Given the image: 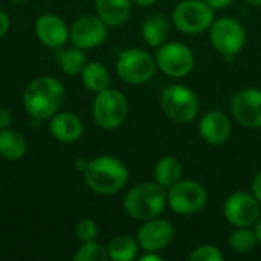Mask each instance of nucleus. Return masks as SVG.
<instances>
[{
	"instance_id": "obj_1",
	"label": "nucleus",
	"mask_w": 261,
	"mask_h": 261,
	"mask_svg": "<svg viewBox=\"0 0 261 261\" xmlns=\"http://www.w3.org/2000/svg\"><path fill=\"white\" fill-rule=\"evenodd\" d=\"M63 101L64 86L50 75L32 80L23 92V106L26 112L38 121L50 119L60 110Z\"/></svg>"
},
{
	"instance_id": "obj_2",
	"label": "nucleus",
	"mask_w": 261,
	"mask_h": 261,
	"mask_svg": "<svg viewBox=\"0 0 261 261\" xmlns=\"http://www.w3.org/2000/svg\"><path fill=\"white\" fill-rule=\"evenodd\" d=\"M86 185L96 194L110 196L121 191L128 182L127 165L115 156H98L87 162L83 171Z\"/></svg>"
},
{
	"instance_id": "obj_3",
	"label": "nucleus",
	"mask_w": 261,
	"mask_h": 261,
	"mask_svg": "<svg viewBox=\"0 0 261 261\" xmlns=\"http://www.w3.org/2000/svg\"><path fill=\"white\" fill-rule=\"evenodd\" d=\"M124 211L138 222L159 217L167 208V188L158 182H141L132 187L122 200Z\"/></svg>"
},
{
	"instance_id": "obj_4",
	"label": "nucleus",
	"mask_w": 261,
	"mask_h": 261,
	"mask_svg": "<svg viewBox=\"0 0 261 261\" xmlns=\"http://www.w3.org/2000/svg\"><path fill=\"white\" fill-rule=\"evenodd\" d=\"M214 20V9L205 0H180L171 12L173 24L179 32L187 35L210 31Z\"/></svg>"
},
{
	"instance_id": "obj_5",
	"label": "nucleus",
	"mask_w": 261,
	"mask_h": 261,
	"mask_svg": "<svg viewBox=\"0 0 261 261\" xmlns=\"http://www.w3.org/2000/svg\"><path fill=\"white\" fill-rule=\"evenodd\" d=\"M92 115L96 125L102 130L119 128L125 122L128 115V102L125 95L110 87L99 93H95Z\"/></svg>"
},
{
	"instance_id": "obj_6",
	"label": "nucleus",
	"mask_w": 261,
	"mask_h": 261,
	"mask_svg": "<svg viewBox=\"0 0 261 261\" xmlns=\"http://www.w3.org/2000/svg\"><path fill=\"white\" fill-rule=\"evenodd\" d=\"M161 107L164 113L177 124L193 122L200 110L197 95L187 86L171 84L161 95Z\"/></svg>"
},
{
	"instance_id": "obj_7",
	"label": "nucleus",
	"mask_w": 261,
	"mask_h": 261,
	"mask_svg": "<svg viewBox=\"0 0 261 261\" xmlns=\"http://www.w3.org/2000/svg\"><path fill=\"white\" fill-rule=\"evenodd\" d=\"M158 64L154 57L139 47L125 49L116 60V72L119 78L132 86H141L153 80Z\"/></svg>"
},
{
	"instance_id": "obj_8",
	"label": "nucleus",
	"mask_w": 261,
	"mask_h": 261,
	"mask_svg": "<svg viewBox=\"0 0 261 261\" xmlns=\"http://www.w3.org/2000/svg\"><path fill=\"white\" fill-rule=\"evenodd\" d=\"M208 203L206 188L196 180H179L167 188V205L179 216H196Z\"/></svg>"
},
{
	"instance_id": "obj_9",
	"label": "nucleus",
	"mask_w": 261,
	"mask_h": 261,
	"mask_svg": "<svg viewBox=\"0 0 261 261\" xmlns=\"http://www.w3.org/2000/svg\"><path fill=\"white\" fill-rule=\"evenodd\" d=\"M154 60L158 69L170 78H184L190 75L196 64L193 50L179 41H165L156 47Z\"/></svg>"
},
{
	"instance_id": "obj_10",
	"label": "nucleus",
	"mask_w": 261,
	"mask_h": 261,
	"mask_svg": "<svg viewBox=\"0 0 261 261\" xmlns=\"http://www.w3.org/2000/svg\"><path fill=\"white\" fill-rule=\"evenodd\" d=\"M210 40L213 47L223 57H236L246 44V31L237 18L226 15L213 21Z\"/></svg>"
},
{
	"instance_id": "obj_11",
	"label": "nucleus",
	"mask_w": 261,
	"mask_h": 261,
	"mask_svg": "<svg viewBox=\"0 0 261 261\" xmlns=\"http://www.w3.org/2000/svg\"><path fill=\"white\" fill-rule=\"evenodd\" d=\"M260 214V202L248 191H236L223 203V217L234 228H252Z\"/></svg>"
},
{
	"instance_id": "obj_12",
	"label": "nucleus",
	"mask_w": 261,
	"mask_h": 261,
	"mask_svg": "<svg viewBox=\"0 0 261 261\" xmlns=\"http://www.w3.org/2000/svg\"><path fill=\"white\" fill-rule=\"evenodd\" d=\"M174 226L164 217H154L142 222L136 232L139 248L145 252H162L174 240Z\"/></svg>"
},
{
	"instance_id": "obj_13",
	"label": "nucleus",
	"mask_w": 261,
	"mask_h": 261,
	"mask_svg": "<svg viewBox=\"0 0 261 261\" xmlns=\"http://www.w3.org/2000/svg\"><path fill=\"white\" fill-rule=\"evenodd\" d=\"M234 119L246 128H261V90L248 87L239 90L231 101Z\"/></svg>"
},
{
	"instance_id": "obj_14",
	"label": "nucleus",
	"mask_w": 261,
	"mask_h": 261,
	"mask_svg": "<svg viewBox=\"0 0 261 261\" xmlns=\"http://www.w3.org/2000/svg\"><path fill=\"white\" fill-rule=\"evenodd\" d=\"M107 38V24L98 15H83L70 28L69 40L73 46L86 50L101 46Z\"/></svg>"
},
{
	"instance_id": "obj_15",
	"label": "nucleus",
	"mask_w": 261,
	"mask_h": 261,
	"mask_svg": "<svg viewBox=\"0 0 261 261\" xmlns=\"http://www.w3.org/2000/svg\"><path fill=\"white\" fill-rule=\"evenodd\" d=\"M35 34L44 46L58 50L67 43L70 29L61 17L55 14H43L35 21Z\"/></svg>"
},
{
	"instance_id": "obj_16",
	"label": "nucleus",
	"mask_w": 261,
	"mask_h": 261,
	"mask_svg": "<svg viewBox=\"0 0 261 261\" xmlns=\"http://www.w3.org/2000/svg\"><path fill=\"white\" fill-rule=\"evenodd\" d=\"M231 121L226 113L222 110H210L202 115L199 121V133L200 138L210 145H222L231 136Z\"/></svg>"
},
{
	"instance_id": "obj_17",
	"label": "nucleus",
	"mask_w": 261,
	"mask_h": 261,
	"mask_svg": "<svg viewBox=\"0 0 261 261\" xmlns=\"http://www.w3.org/2000/svg\"><path fill=\"white\" fill-rule=\"evenodd\" d=\"M49 132L58 142L72 144L83 136L84 125L78 115L70 112H57L49 119Z\"/></svg>"
},
{
	"instance_id": "obj_18",
	"label": "nucleus",
	"mask_w": 261,
	"mask_h": 261,
	"mask_svg": "<svg viewBox=\"0 0 261 261\" xmlns=\"http://www.w3.org/2000/svg\"><path fill=\"white\" fill-rule=\"evenodd\" d=\"M133 0H95L96 15L107 26L124 24L132 14Z\"/></svg>"
},
{
	"instance_id": "obj_19",
	"label": "nucleus",
	"mask_w": 261,
	"mask_h": 261,
	"mask_svg": "<svg viewBox=\"0 0 261 261\" xmlns=\"http://www.w3.org/2000/svg\"><path fill=\"white\" fill-rule=\"evenodd\" d=\"M182 173H184V167L180 161L174 156L161 158L153 168L154 182H158L164 188H170L171 185L179 182L182 179Z\"/></svg>"
},
{
	"instance_id": "obj_20",
	"label": "nucleus",
	"mask_w": 261,
	"mask_h": 261,
	"mask_svg": "<svg viewBox=\"0 0 261 261\" xmlns=\"http://www.w3.org/2000/svg\"><path fill=\"white\" fill-rule=\"evenodd\" d=\"M80 75H81V81L84 87L92 93H99L109 89L110 86V73L102 63H98V61L86 63Z\"/></svg>"
},
{
	"instance_id": "obj_21",
	"label": "nucleus",
	"mask_w": 261,
	"mask_h": 261,
	"mask_svg": "<svg viewBox=\"0 0 261 261\" xmlns=\"http://www.w3.org/2000/svg\"><path fill=\"white\" fill-rule=\"evenodd\" d=\"M141 32H142V38L148 46L159 47L167 41L170 32V21L167 20V17L161 14H154L142 23Z\"/></svg>"
},
{
	"instance_id": "obj_22",
	"label": "nucleus",
	"mask_w": 261,
	"mask_h": 261,
	"mask_svg": "<svg viewBox=\"0 0 261 261\" xmlns=\"http://www.w3.org/2000/svg\"><path fill=\"white\" fill-rule=\"evenodd\" d=\"M139 243L136 237L121 234L113 237L107 245L109 258L115 261H132L139 257Z\"/></svg>"
},
{
	"instance_id": "obj_23",
	"label": "nucleus",
	"mask_w": 261,
	"mask_h": 261,
	"mask_svg": "<svg viewBox=\"0 0 261 261\" xmlns=\"http://www.w3.org/2000/svg\"><path fill=\"white\" fill-rule=\"evenodd\" d=\"M26 139L12 128L0 130V156L8 161H18L26 154Z\"/></svg>"
},
{
	"instance_id": "obj_24",
	"label": "nucleus",
	"mask_w": 261,
	"mask_h": 261,
	"mask_svg": "<svg viewBox=\"0 0 261 261\" xmlns=\"http://www.w3.org/2000/svg\"><path fill=\"white\" fill-rule=\"evenodd\" d=\"M57 54H58L57 58H58V63L61 66V70L69 76L80 75L86 66V63H87L83 49H80L76 46L69 47V49H63Z\"/></svg>"
},
{
	"instance_id": "obj_25",
	"label": "nucleus",
	"mask_w": 261,
	"mask_h": 261,
	"mask_svg": "<svg viewBox=\"0 0 261 261\" xmlns=\"http://www.w3.org/2000/svg\"><path fill=\"white\" fill-rule=\"evenodd\" d=\"M228 243L232 252L245 255V254L252 252L257 248L258 240L252 228H236V231L231 232Z\"/></svg>"
},
{
	"instance_id": "obj_26",
	"label": "nucleus",
	"mask_w": 261,
	"mask_h": 261,
	"mask_svg": "<svg viewBox=\"0 0 261 261\" xmlns=\"http://www.w3.org/2000/svg\"><path fill=\"white\" fill-rule=\"evenodd\" d=\"M75 261H106L109 260V252H107V246H102L101 243L95 242H86L83 243L75 255Z\"/></svg>"
},
{
	"instance_id": "obj_27",
	"label": "nucleus",
	"mask_w": 261,
	"mask_h": 261,
	"mask_svg": "<svg viewBox=\"0 0 261 261\" xmlns=\"http://www.w3.org/2000/svg\"><path fill=\"white\" fill-rule=\"evenodd\" d=\"M75 232H76V239L81 242V243H86V242H95L98 239V234H99V228L96 225L95 220L92 219H83L76 223V228H75Z\"/></svg>"
},
{
	"instance_id": "obj_28",
	"label": "nucleus",
	"mask_w": 261,
	"mask_h": 261,
	"mask_svg": "<svg viewBox=\"0 0 261 261\" xmlns=\"http://www.w3.org/2000/svg\"><path fill=\"white\" fill-rule=\"evenodd\" d=\"M223 252L216 245H200L191 254L190 261H222Z\"/></svg>"
},
{
	"instance_id": "obj_29",
	"label": "nucleus",
	"mask_w": 261,
	"mask_h": 261,
	"mask_svg": "<svg viewBox=\"0 0 261 261\" xmlns=\"http://www.w3.org/2000/svg\"><path fill=\"white\" fill-rule=\"evenodd\" d=\"M9 26H11V18H9L8 12L0 9V38L8 32Z\"/></svg>"
},
{
	"instance_id": "obj_30",
	"label": "nucleus",
	"mask_w": 261,
	"mask_h": 261,
	"mask_svg": "<svg viewBox=\"0 0 261 261\" xmlns=\"http://www.w3.org/2000/svg\"><path fill=\"white\" fill-rule=\"evenodd\" d=\"M252 194L257 197V200L260 202L261 205V170L254 176V180H252Z\"/></svg>"
},
{
	"instance_id": "obj_31",
	"label": "nucleus",
	"mask_w": 261,
	"mask_h": 261,
	"mask_svg": "<svg viewBox=\"0 0 261 261\" xmlns=\"http://www.w3.org/2000/svg\"><path fill=\"white\" fill-rule=\"evenodd\" d=\"M214 11H220V9H225L228 8L234 0H205Z\"/></svg>"
},
{
	"instance_id": "obj_32",
	"label": "nucleus",
	"mask_w": 261,
	"mask_h": 261,
	"mask_svg": "<svg viewBox=\"0 0 261 261\" xmlns=\"http://www.w3.org/2000/svg\"><path fill=\"white\" fill-rule=\"evenodd\" d=\"M12 122V116L8 110H0V130L3 128H9Z\"/></svg>"
},
{
	"instance_id": "obj_33",
	"label": "nucleus",
	"mask_w": 261,
	"mask_h": 261,
	"mask_svg": "<svg viewBox=\"0 0 261 261\" xmlns=\"http://www.w3.org/2000/svg\"><path fill=\"white\" fill-rule=\"evenodd\" d=\"M141 261H162L164 260V257L159 254V252H145L144 251V254L142 255H139L138 257Z\"/></svg>"
},
{
	"instance_id": "obj_34",
	"label": "nucleus",
	"mask_w": 261,
	"mask_h": 261,
	"mask_svg": "<svg viewBox=\"0 0 261 261\" xmlns=\"http://www.w3.org/2000/svg\"><path fill=\"white\" fill-rule=\"evenodd\" d=\"M156 2L158 0H133V3L138 5V6H141V8H148V6L154 5Z\"/></svg>"
},
{
	"instance_id": "obj_35",
	"label": "nucleus",
	"mask_w": 261,
	"mask_h": 261,
	"mask_svg": "<svg viewBox=\"0 0 261 261\" xmlns=\"http://www.w3.org/2000/svg\"><path fill=\"white\" fill-rule=\"evenodd\" d=\"M254 231H255V236H257L258 243H261V214L260 217H258V220H257L255 225H254Z\"/></svg>"
},
{
	"instance_id": "obj_36",
	"label": "nucleus",
	"mask_w": 261,
	"mask_h": 261,
	"mask_svg": "<svg viewBox=\"0 0 261 261\" xmlns=\"http://www.w3.org/2000/svg\"><path fill=\"white\" fill-rule=\"evenodd\" d=\"M87 162H89V161L78 159V161H76V170H80V171H84V170H86V167H87Z\"/></svg>"
},
{
	"instance_id": "obj_37",
	"label": "nucleus",
	"mask_w": 261,
	"mask_h": 261,
	"mask_svg": "<svg viewBox=\"0 0 261 261\" xmlns=\"http://www.w3.org/2000/svg\"><path fill=\"white\" fill-rule=\"evenodd\" d=\"M243 2L251 6H261V0H243Z\"/></svg>"
},
{
	"instance_id": "obj_38",
	"label": "nucleus",
	"mask_w": 261,
	"mask_h": 261,
	"mask_svg": "<svg viewBox=\"0 0 261 261\" xmlns=\"http://www.w3.org/2000/svg\"><path fill=\"white\" fill-rule=\"evenodd\" d=\"M11 2H15V3H20V2H26V0H11Z\"/></svg>"
}]
</instances>
